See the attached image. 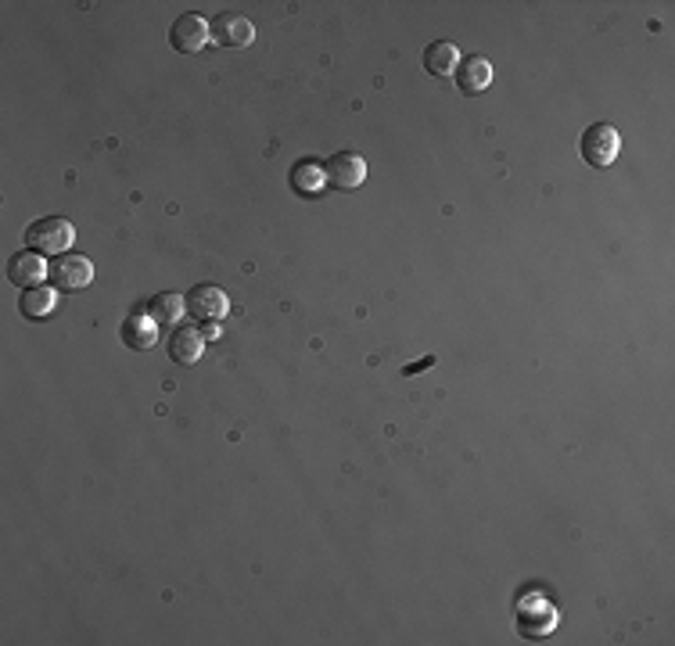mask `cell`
Instances as JSON below:
<instances>
[{
  "instance_id": "7c38bea8",
  "label": "cell",
  "mask_w": 675,
  "mask_h": 646,
  "mask_svg": "<svg viewBox=\"0 0 675 646\" xmlns=\"http://www.w3.org/2000/svg\"><path fill=\"white\" fill-rule=\"evenodd\" d=\"M202 334L194 331V327H176L169 334V359L180 363V367H194L198 359H202Z\"/></svg>"
},
{
  "instance_id": "277c9868",
  "label": "cell",
  "mask_w": 675,
  "mask_h": 646,
  "mask_svg": "<svg viewBox=\"0 0 675 646\" xmlns=\"http://www.w3.org/2000/svg\"><path fill=\"white\" fill-rule=\"evenodd\" d=\"M209 40H212V26L202 15H194V11L180 15L173 26H169V44L180 54H198Z\"/></svg>"
},
{
  "instance_id": "6da1fadb",
  "label": "cell",
  "mask_w": 675,
  "mask_h": 646,
  "mask_svg": "<svg viewBox=\"0 0 675 646\" xmlns=\"http://www.w3.org/2000/svg\"><path fill=\"white\" fill-rule=\"evenodd\" d=\"M72 241H76V227L62 216L36 219V223H29V230H26L29 252H40V255H65L72 248Z\"/></svg>"
},
{
  "instance_id": "9a60e30c",
  "label": "cell",
  "mask_w": 675,
  "mask_h": 646,
  "mask_svg": "<svg viewBox=\"0 0 675 646\" xmlns=\"http://www.w3.org/2000/svg\"><path fill=\"white\" fill-rule=\"evenodd\" d=\"M291 187H295V194H302V198H309V194H320L327 187V176L324 169L316 166L313 158H302V162H295V169H291Z\"/></svg>"
},
{
  "instance_id": "5b68a950",
  "label": "cell",
  "mask_w": 675,
  "mask_h": 646,
  "mask_svg": "<svg viewBox=\"0 0 675 646\" xmlns=\"http://www.w3.org/2000/svg\"><path fill=\"white\" fill-rule=\"evenodd\" d=\"M553 629H557V611H553V603L532 596V600H525L518 607V632L525 639L539 643V639H546Z\"/></svg>"
},
{
  "instance_id": "30bf717a",
  "label": "cell",
  "mask_w": 675,
  "mask_h": 646,
  "mask_svg": "<svg viewBox=\"0 0 675 646\" xmlns=\"http://www.w3.org/2000/svg\"><path fill=\"white\" fill-rule=\"evenodd\" d=\"M456 87H460V94L467 97H478L482 90H489L492 83V65L485 62L482 54H474V58H460V65H456Z\"/></svg>"
},
{
  "instance_id": "ba28073f",
  "label": "cell",
  "mask_w": 675,
  "mask_h": 646,
  "mask_svg": "<svg viewBox=\"0 0 675 646\" xmlns=\"http://www.w3.org/2000/svg\"><path fill=\"white\" fill-rule=\"evenodd\" d=\"M252 40H255V26L248 22L245 15H234V11H227V15H220L216 22H212V44L237 51V47H248Z\"/></svg>"
},
{
  "instance_id": "52a82bcc",
  "label": "cell",
  "mask_w": 675,
  "mask_h": 646,
  "mask_svg": "<svg viewBox=\"0 0 675 646\" xmlns=\"http://www.w3.org/2000/svg\"><path fill=\"white\" fill-rule=\"evenodd\" d=\"M94 280V266L83 255H58L51 262V284L58 291H79Z\"/></svg>"
},
{
  "instance_id": "8992f818",
  "label": "cell",
  "mask_w": 675,
  "mask_h": 646,
  "mask_svg": "<svg viewBox=\"0 0 675 646\" xmlns=\"http://www.w3.org/2000/svg\"><path fill=\"white\" fill-rule=\"evenodd\" d=\"M327 187H338V191H356L367 180V162H363L356 151H342V155L327 158L324 166Z\"/></svg>"
},
{
  "instance_id": "4fadbf2b",
  "label": "cell",
  "mask_w": 675,
  "mask_h": 646,
  "mask_svg": "<svg viewBox=\"0 0 675 646\" xmlns=\"http://www.w3.org/2000/svg\"><path fill=\"white\" fill-rule=\"evenodd\" d=\"M421 62H424V72H431V76H453L456 65H460V51H456L453 40H431V44L424 47Z\"/></svg>"
},
{
  "instance_id": "8fae6325",
  "label": "cell",
  "mask_w": 675,
  "mask_h": 646,
  "mask_svg": "<svg viewBox=\"0 0 675 646\" xmlns=\"http://www.w3.org/2000/svg\"><path fill=\"white\" fill-rule=\"evenodd\" d=\"M123 345L126 349H133V352H148L151 345L158 341V323L151 320L148 313H130L123 320Z\"/></svg>"
},
{
  "instance_id": "7a4b0ae2",
  "label": "cell",
  "mask_w": 675,
  "mask_h": 646,
  "mask_svg": "<svg viewBox=\"0 0 675 646\" xmlns=\"http://www.w3.org/2000/svg\"><path fill=\"white\" fill-rule=\"evenodd\" d=\"M582 158H586L593 169H607L618 158V151H622V137H618V130L607 123H593L586 133H582Z\"/></svg>"
},
{
  "instance_id": "2e32d148",
  "label": "cell",
  "mask_w": 675,
  "mask_h": 646,
  "mask_svg": "<svg viewBox=\"0 0 675 646\" xmlns=\"http://www.w3.org/2000/svg\"><path fill=\"white\" fill-rule=\"evenodd\" d=\"M187 313L184 298L173 295V291H166V295H155L148 306V316L158 323V327H173V323H180V316Z\"/></svg>"
},
{
  "instance_id": "9c48e42d",
  "label": "cell",
  "mask_w": 675,
  "mask_h": 646,
  "mask_svg": "<svg viewBox=\"0 0 675 646\" xmlns=\"http://www.w3.org/2000/svg\"><path fill=\"white\" fill-rule=\"evenodd\" d=\"M47 277H51V266H47L40 252H18L8 266V280L15 284V288H26V291L40 288Z\"/></svg>"
},
{
  "instance_id": "5bb4252c",
  "label": "cell",
  "mask_w": 675,
  "mask_h": 646,
  "mask_svg": "<svg viewBox=\"0 0 675 646\" xmlns=\"http://www.w3.org/2000/svg\"><path fill=\"white\" fill-rule=\"evenodd\" d=\"M18 309H22L26 320H44V316H51L54 309H58V288H44V284H40V288L22 291Z\"/></svg>"
},
{
  "instance_id": "3957f363",
  "label": "cell",
  "mask_w": 675,
  "mask_h": 646,
  "mask_svg": "<svg viewBox=\"0 0 675 646\" xmlns=\"http://www.w3.org/2000/svg\"><path fill=\"white\" fill-rule=\"evenodd\" d=\"M184 306L198 323L216 327V323H223V316L230 313V298H227V291L216 288V284H198V288L184 298Z\"/></svg>"
}]
</instances>
